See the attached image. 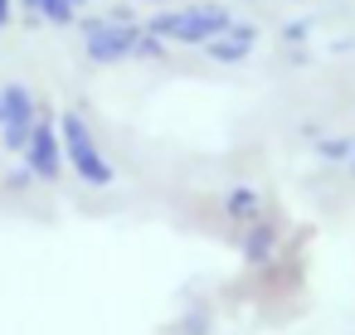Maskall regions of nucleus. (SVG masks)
I'll use <instances>...</instances> for the list:
<instances>
[{
	"mask_svg": "<svg viewBox=\"0 0 355 335\" xmlns=\"http://www.w3.org/2000/svg\"><path fill=\"white\" fill-rule=\"evenodd\" d=\"M229 25H234V10L229 6H209V0H195V6H180V10H156L146 20L151 35H161L166 44H190V49H205Z\"/></svg>",
	"mask_w": 355,
	"mask_h": 335,
	"instance_id": "1",
	"label": "nucleus"
},
{
	"mask_svg": "<svg viewBox=\"0 0 355 335\" xmlns=\"http://www.w3.org/2000/svg\"><path fill=\"white\" fill-rule=\"evenodd\" d=\"M59 141H64V165H69V170H73L83 185H93V190H107V185L117 180L112 161L103 156V146H98L93 127H88L78 112H64V117H59Z\"/></svg>",
	"mask_w": 355,
	"mask_h": 335,
	"instance_id": "2",
	"label": "nucleus"
},
{
	"mask_svg": "<svg viewBox=\"0 0 355 335\" xmlns=\"http://www.w3.org/2000/svg\"><path fill=\"white\" fill-rule=\"evenodd\" d=\"M78 35H83V54L93 64H122V59H137L141 25L117 20V15H93V20H78Z\"/></svg>",
	"mask_w": 355,
	"mask_h": 335,
	"instance_id": "3",
	"label": "nucleus"
},
{
	"mask_svg": "<svg viewBox=\"0 0 355 335\" xmlns=\"http://www.w3.org/2000/svg\"><path fill=\"white\" fill-rule=\"evenodd\" d=\"M35 122H40V102L25 83L0 88V141H6V151H25Z\"/></svg>",
	"mask_w": 355,
	"mask_h": 335,
	"instance_id": "4",
	"label": "nucleus"
},
{
	"mask_svg": "<svg viewBox=\"0 0 355 335\" xmlns=\"http://www.w3.org/2000/svg\"><path fill=\"white\" fill-rule=\"evenodd\" d=\"M20 156H25V170H30L35 180H44V185H49V180H59V175H64V141H59V122H44V117H40V122L30 127V141H25V151H20Z\"/></svg>",
	"mask_w": 355,
	"mask_h": 335,
	"instance_id": "5",
	"label": "nucleus"
},
{
	"mask_svg": "<svg viewBox=\"0 0 355 335\" xmlns=\"http://www.w3.org/2000/svg\"><path fill=\"white\" fill-rule=\"evenodd\" d=\"M253 49H258V25H248V20H234L219 39L205 44V54H209L214 64H243Z\"/></svg>",
	"mask_w": 355,
	"mask_h": 335,
	"instance_id": "6",
	"label": "nucleus"
},
{
	"mask_svg": "<svg viewBox=\"0 0 355 335\" xmlns=\"http://www.w3.org/2000/svg\"><path fill=\"white\" fill-rule=\"evenodd\" d=\"M219 209H224V219L229 224H258L263 219V194L253 190V185H234V190H224V199H219Z\"/></svg>",
	"mask_w": 355,
	"mask_h": 335,
	"instance_id": "7",
	"label": "nucleus"
},
{
	"mask_svg": "<svg viewBox=\"0 0 355 335\" xmlns=\"http://www.w3.org/2000/svg\"><path fill=\"white\" fill-rule=\"evenodd\" d=\"M272 253H277V228L268 219L248 224V233H243V262L248 267H263V262H272Z\"/></svg>",
	"mask_w": 355,
	"mask_h": 335,
	"instance_id": "8",
	"label": "nucleus"
},
{
	"mask_svg": "<svg viewBox=\"0 0 355 335\" xmlns=\"http://www.w3.org/2000/svg\"><path fill=\"white\" fill-rule=\"evenodd\" d=\"M15 6L35 10V20H49V25H73L78 20V10L69 6V0H15Z\"/></svg>",
	"mask_w": 355,
	"mask_h": 335,
	"instance_id": "9",
	"label": "nucleus"
},
{
	"mask_svg": "<svg viewBox=\"0 0 355 335\" xmlns=\"http://www.w3.org/2000/svg\"><path fill=\"white\" fill-rule=\"evenodd\" d=\"M137 59H156V64L166 59V39H161V35H151L146 25H141V35H137Z\"/></svg>",
	"mask_w": 355,
	"mask_h": 335,
	"instance_id": "10",
	"label": "nucleus"
},
{
	"mask_svg": "<svg viewBox=\"0 0 355 335\" xmlns=\"http://www.w3.org/2000/svg\"><path fill=\"white\" fill-rule=\"evenodd\" d=\"M350 151H355V146H350L345 136H331V141H321V161H350Z\"/></svg>",
	"mask_w": 355,
	"mask_h": 335,
	"instance_id": "11",
	"label": "nucleus"
},
{
	"mask_svg": "<svg viewBox=\"0 0 355 335\" xmlns=\"http://www.w3.org/2000/svg\"><path fill=\"white\" fill-rule=\"evenodd\" d=\"M282 35H287V44H302V39L311 35V20H292V25H287Z\"/></svg>",
	"mask_w": 355,
	"mask_h": 335,
	"instance_id": "12",
	"label": "nucleus"
},
{
	"mask_svg": "<svg viewBox=\"0 0 355 335\" xmlns=\"http://www.w3.org/2000/svg\"><path fill=\"white\" fill-rule=\"evenodd\" d=\"M30 180H35V175H30V170H15V175H10V180H6V185H10V190H15V194H20V190H25V185H30Z\"/></svg>",
	"mask_w": 355,
	"mask_h": 335,
	"instance_id": "13",
	"label": "nucleus"
},
{
	"mask_svg": "<svg viewBox=\"0 0 355 335\" xmlns=\"http://www.w3.org/2000/svg\"><path fill=\"white\" fill-rule=\"evenodd\" d=\"M10 15H15V0H0V30L10 25Z\"/></svg>",
	"mask_w": 355,
	"mask_h": 335,
	"instance_id": "14",
	"label": "nucleus"
},
{
	"mask_svg": "<svg viewBox=\"0 0 355 335\" xmlns=\"http://www.w3.org/2000/svg\"><path fill=\"white\" fill-rule=\"evenodd\" d=\"M69 6H73V10H83V6H88V0H69Z\"/></svg>",
	"mask_w": 355,
	"mask_h": 335,
	"instance_id": "15",
	"label": "nucleus"
},
{
	"mask_svg": "<svg viewBox=\"0 0 355 335\" xmlns=\"http://www.w3.org/2000/svg\"><path fill=\"white\" fill-rule=\"evenodd\" d=\"M146 6H166V0H146Z\"/></svg>",
	"mask_w": 355,
	"mask_h": 335,
	"instance_id": "16",
	"label": "nucleus"
},
{
	"mask_svg": "<svg viewBox=\"0 0 355 335\" xmlns=\"http://www.w3.org/2000/svg\"><path fill=\"white\" fill-rule=\"evenodd\" d=\"M350 170H355V151H350Z\"/></svg>",
	"mask_w": 355,
	"mask_h": 335,
	"instance_id": "17",
	"label": "nucleus"
}]
</instances>
